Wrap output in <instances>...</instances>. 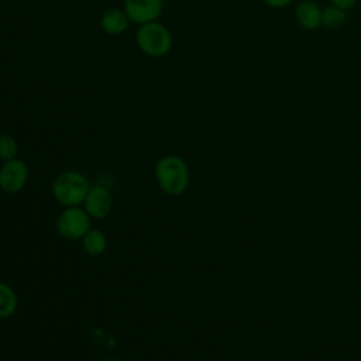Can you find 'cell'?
<instances>
[{
	"label": "cell",
	"instance_id": "cell-1",
	"mask_svg": "<svg viewBox=\"0 0 361 361\" xmlns=\"http://www.w3.org/2000/svg\"><path fill=\"white\" fill-rule=\"evenodd\" d=\"M155 179L162 192L169 196H180L190 183L189 166L183 158L169 154L159 158L154 168Z\"/></svg>",
	"mask_w": 361,
	"mask_h": 361
},
{
	"label": "cell",
	"instance_id": "cell-2",
	"mask_svg": "<svg viewBox=\"0 0 361 361\" xmlns=\"http://www.w3.org/2000/svg\"><path fill=\"white\" fill-rule=\"evenodd\" d=\"M89 189V179L78 171H65L59 173L51 186L55 200L63 207L82 206Z\"/></svg>",
	"mask_w": 361,
	"mask_h": 361
},
{
	"label": "cell",
	"instance_id": "cell-3",
	"mask_svg": "<svg viewBox=\"0 0 361 361\" xmlns=\"http://www.w3.org/2000/svg\"><path fill=\"white\" fill-rule=\"evenodd\" d=\"M137 47L148 56H165L172 48V35L169 30L158 23L151 21L141 24L135 32Z\"/></svg>",
	"mask_w": 361,
	"mask_h": 361
},
{
	"label": "cell",
	"instance_id": "cell-4",
	"mask_svg": "<svg viewBox=\"0 0 361 361\" xmlns=\"http://www.w3.org/2000/svg\"><path fill=\"white\" fill-rule=\"evenodd\" d=\"M92 217L82 206L65 207L56 219V231L66 240H82V237L92 228Z\"/></svg>",
	"mask_w": 361,
	"mask_h": 361
},
{
	"label": "cell",
	"instance_id": "cell-5",
	"mask_svg": "<svg viewBox=\"0 0 361 361\" xmlns=\"http://www.w3.org/2000/svg\"><path fill=\"white\" fill-rule=\"evenodd\" d=\"M28 180V166L20 158L4 161L0 168V189L6 193H18Z\"/></svg>",
	"mask_w": 361,
	"mask_h": 361
},
{
	"label": "cell",
	"instance_id": "cell-6",
	"mask_svg": "<svg viewBox=\"0 0 361 361\" xmlns=\"http://www.w3.org/2000/svg\"><path fill=\"white\" fill-rule=\"evenodd\" d=\"M164 8V0H124L123 10L131 23L138 25L157 21Z\"/></svg>",
	"mask_w": 361,
	"mask_h": 361
},
{
	"label": "cell",
	"instance_id": "cell-7",
	"mask_svg": "<svg viewBox=\"0 0 361 361\" xmlns=\"http://www.w3.org/2000/svg\"><path fill=\"white\" fill-rule=\"evenodd\" d=\"M82 207L92 219L106 217L113 207V197L110 190L104 186H90Z\"/></svg>",
	"mask_w": 361,
	"mask_h": 361
},
{
	"label": "cell",
	"instance_id": "cell-8",
	"mask_svg": "<svg viewBox=\"0 0 361 361\" xmlns=\"http://www.w3.org/2000/svg\"><path fill=\"white\" fill-rule=\"evenodd\" d=\"M295 20L306 31L322 27V7L313 0H300L295 7Z\"/></svg>",
	"mask_w": 361,
	"mask_h": 361
},
{
	"label": "cell",
	"instance_id": "cell-9",
	"mask_svg": "<svg viewBox=\"0 0 361 361\" xmlns=\"http://www.w3.org/2000/svg\"><path fill=\"white\" fill-rule=\"evenodd\" d=\"M130 24V18L124 10L109 8L100 17V27L109 35L123 34Z\"/></svg>",
	"mask_w": 361,
	"mask_h": 361
},
{
	"label": "cell",
	"instance_id": "cell-10",
	"mask_svg": "<svg viewBox=\"0 0 361 361\" xmlns=\"http://www.w3.org/2000/svg\"><path fill=\"white\" fill-rule=\"evenodd\" d=\"M82 248L90 257L102 255L107 248V237L99 228H90L82 237Z\"/></svg>",
	"mask_w": 361,
	"mask_h": 361
},
{
	"label": "cell",
	"instance_id": "cell-11",
	"mask_svg": "<svg viewBox=\"0 0 361 361\" xmlns=\"http://www.w3.org/2000/svg\"><path fill=\"white\" fill-rule=\"evenodd\" d=\"M18 298L16 290L4 282H0V319H7L16 313Z\"/></svg>",
	"mask_w": 361,
	"mask_h": 361
},
{
	"label": "cell",
	"instance_id": "cell-12",
	"mask_svg": "<svg viewBox=\"0 0 361 361\" xmlns=\"http://www.w3.org/2000/svg\"><path fill=\"white\" fill-rule=\"evenodd\" d=\"M347 21V11L334 6L329 4L324 8H322V27L336 30L345 24Z\"/></svg>",
	"mask_w": 361,
	"mask_h": 361
},
{
	"label": "cell",
	"instance_id": "cell-13",
	"mask_svg": "<svg viewBox=\"0 0 361 361\" xmlns=\"http://www.w3.org/2000/svg\"><path fill=\"white\" fill-rule=\"evenodd\" d=\"M18 152V144L14 137L8 134H1L0 135V159L10 161L13 158H17Z\"/></svg>",
	"mask_w": 361,
	"mask_h": 361
},
{
	"label": "cell",
	"instance_id": "cell-14",
	"mask_svg": "<svg viewBox=\"0 0 361 361\" xmlns=\"http://www.w3.org/2000/svg\"><path fill=\"white\" fill-rule=\"evenodd\" d=\"M330 3L343 8V10H345V11H348V10H351L353 7L357 6L358 0H330Z\"/></svg>",
	"mask_w": 361,
	"mask_h": 361
},
{
	"label": "cell",
	"instance_id": "cell-15",
	"mask_svg": "<svg viewBox=\"0 0 361 361\" xmlns=\"http://www.w3.org/2000/svg\"><path fill=\"white\" fill-rule=\"evenodd\" d=\"M292 1L293 0H264V3L271 8H283L288 7Z\"/></svg>",
	"mask_w": 361,
	"mask_h": 361
},
{
	"label": "cell",
	"instance_id": "cell-16",
	"mask_svg": "<svg viewBox=\"0 0 361 361\" xmlns=\"http://www.w3.org/2000/svg\"><path fill=\"white\" fill-rule=\"evenodd\" d=\"M313 1H316V0H313Z\"/></svg>",
	"mask_w": 361,
	"mask_h": 361
}]
</instances>
